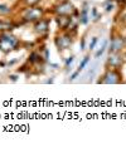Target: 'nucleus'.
Returning a JSON list of instances; mask_svg holds the SVG:
<instances>
[{
    "mask_svg": "<svg viewBox=\"0 0 126 147\" xmlns=\"http://www.w3.org/2000/svg\"><path fill=\"white\" fill-rule=\"evenodd\" d=\"M56 11L58 13V15H69L75 11V9L71 3H63L56 9Z\"/></svg>",
    "mask_w": 126,
    "mask_h": 147,
    "instance_id": "20e7f679",
    "label": "nucleus"
},
{
    "mask_svg": "<svg viewBox=\"0 0 126 147\" xmlns=\"http://www.w3.org/2000/svg\"><path fill=\"white\" fill-rule=\"evenodd\" d=\"M120 82H121V76L116 71H108L104 76V79H102V83H106V84H116V83Z\"/></svg>",
    "mask_w": 126,
    "mask_h": 147,
    "instance_id": "f03ea898",
    "label": "nucleus"
},
{
    "mask_svg": "<svg viewBox=\"0 0 126 147\" xmlns=\"http://www.w3.org/2000/svg\"><path fill=\"white\" fill-rule=\"evenodd\" d=\"M72 43V39L69 38L67 35H63V36H58L57 39H56V44L59 49H67L69 45H71Z\"/></svg>",
    "mask_w": 126,
    "mask_h": 147,
    "instance_id": "39448f33",
    "label": "nucleus"
},
{
    "mask_svg": "<svg viewBox=\"0 0 126 147\" xmlns=\"http://www.w3.org/2000/svg\"><path fill=\"white\" fill-rule=\"evenodd\" d=\"M83 47H85V39H82V42H81V49H83Z\"/></svg>",
    "mask_w": 126,
    "mask_h": 147,
    "instance_id": "6ab92c4d",
    "label": "nucleus"
},
{
    "mask_svg": "<svg viewBox=\"0 0 126 147\" xmlns=\"http://www.w3.org/2000/svg\"><path fill=\"white\" fill-rule=\"evenodd\" d=\"M26 22H35L42 18V10L38 8H29L24 15Z\"/></svg>",
    "mask_w": 126,
    "mask_h": 147,
    "instance_id": "7ed1b4c3",
    "label": "nucleus"
},
{
    "mask_svg": "<svg viewBox=\"0 0 126 147\" xmlns=\"http://www.w3.org/2000/svg\"><path fill=\"white\" fill-rule=\"evenodd\" d=\"M35 32L39 33V34H43V33H47L48 32V22L47 20H43L41 19L37 24H35Z\"/></svg>",
    "mask_w": 126,
    "mask_h": 147,
    "instance_id": "0eeeda50",
    "label": "nucleus"
},
{
    "mask_svg": "<svg viewBox=\"0 0 126 147\" xmlns=\"http://www.w3.org/2000/svg\"><path fill=\"white\" fill-rule=\"evenodd\" d=\"M19 44V40L13 35L9 34H3L0 36V49H1L4 53H8L15 49Z\"/></svg>",
    "mask_w": 126,
    "mask_h": 147,
    "instance_id": "f257e3e1",
    "label": "nucleus"
},
{
    "mask_svg": "<svg viewBox=\"0 0 126 147\" xmlns=\"http://www.w3.org/2000/svg\"><path fill=\"white\" fill-rule=\"evenodd\" d=\"M87 6H85L83 8V10H82V14H81V23L82 24H87V22H88V19H87Z\"/></svg>",
    "mask_w": 126,
    "mask_h": 147,
    "instance_id": "9d476101",
    "label": "nucleus"
},
{
    "mask_svg": "<svg viewBox=\"0 0 126 147\" xmlns=\"http://www.w3.org/2000/svg\"><path fill=\"white\" fill-rule=\"evenodd\" d=\"M88 61H89V57H85V59H83V61H82V63H81V64H79L78 69H77V71H78L79 73H81V71H82V69L85 68V65H86V64H87V63H88Z\"/></svg>",
    "mask_w": 126,
    "mask_h": 147,
    "instance_id": "f8f14e48",
    "label": "nucleus"
},
{
    "mask_svg": "<svg viewBox=\"0 0 126 147\" xmlns=\"http://www.w3.org/2000/svg\"><path fill=\"white\" fill-rule=\"evenodd\" d=\"M122 59L119 55H110V58H108V64H111V67H120Z\"/></svg>",
    "mask_w": 126,
    "mask_h": 147,
    "instance_id": "1a4fd4ad",
    "label": "nucleus"
},
{
    "mask_svg": "<svg viewBox=\"0 0 126 147\" xmlns=\"http://www.w3.org/2000/svg\"><path fill=\"white\" fill-rule=\"evenodd\" d=\"M57 23L61 26V29H67L71 24V18L68 15H58L57 16Z\"/></svg>",
    "mask_w": 126,
    "mask_h": 147,
    "instance_id": "423d86ee",
    "label": "nucleus"
},
{
    "mask_svg": "<svg viewBox=\"0 0 126 147\" xmlns=\"http://www.w3.org/2000/svg\"><path fill=\"white\" fill-rule=\"evenodd\" d=\"M124 42H122L121 38H114L111 42V47H110V53H115L117 51H120Z\"/></svg>",
    "mask_w": 126,
    "mask_h": 147,
    "instance_id": "6e6552de",
    "label": "nucleus"
},
{
    "mask_svg": "<svg viewBox=\"0 0 126 147\" xmlns=\"http://www.w3.org/2000/svg\"><path fill=\"white\" fill-rule=\"evenodd\" d=\"M9 11V8H6L4 5H0V14H4V13H8Z\"/></svg>",
    "mask_w": 126,
    "mask_h": 147,
    "instance_id": "4468645a",
    "label": "nucleus"
},
{
    "mask_svg": "<svg viewBox=\"0 0 126 147\" xmlns=\"http://www.w3.org/2000/svg\"><path fill=\"white\" fill-rule=\"evenodd\" d=\"M10 78H12V81H14V82L16 81V77L15 76H10Z\"/></svg>",
    "mask_w": 126,
    "mask_h": 147,
    "instance_id": "aec40b11",
    "label": "nucleus"
},
{
    "mask_svg": "<svg viewBox=\"0 0 126 147\" xmlns=\"http://www.w3.org/2000/svg\"><path fill=\"white\" fill-rule=\"evenodd\" d=\"M73 59H75L73 57H71V58H69V59H67V62H66V67H68L69 64H71V63L73 62Z\"/></svg>",
    "mask_w": 126,
    "mask_h": 147,
    "instance_id": "a211bd4d",
    "label": "nucleus"
},
{
    "mask_svg": "<svg viewBox=\"0 0 126 147\" xmlns=\"http://www.w3.org/2000/svg\"><path fill=\"white\" fill-rule=\"evenodd\" d=\"M12 23L9 22H0V30H9L12 29Z\"/></svg>",
    "mask_w": 126,
    "mask_h": 147,
    "instance_id": "9b49d317",
    "label": "nucleus"
},
{
    "mask_svg": "<svg viewBox=\"0 0 126 147\" xmlns=\"http://www.w3.org/2000/svg\"><path fill=\"white\" fill-rule=\"evenodd\" d=\"M96 43H97V38H93V39H92V43H91V44H89V49H91V51L95 48Z\"/></svg>",
    "mask_w": 126,
    "mask_h": 147,
    "instance_id": "dca6fc26",
    "label": "nucleus"
},
{
    "mask_svg": "<svg viewBox=\"0 0 126 147\" xmlns=\"http://www.w3.org/2000/svg\"><path fill=\"white\" fill-rule=\"evenodd\" d=\"M106 47H107V42H104V45H102V48L100 49V51H98L97 53H96V58H100V57L104 54V52H105V49H106Z\"/></svg>",
    "mask_w": 126,
    "mask_h": 147,
    "instance_id": "ddd939ff",
    "label": "nucleus"
},
{
    "mask_svg": "<svg viewBox=\"0 0 126 147\" xmlns=\"http://www.w3.org/2000/svg\"><path fill=\"white\" fill-rule=\"evenodd\" d=\"M38 1H39V0H25V3L28 5H35Z\"/></svg>",
    "mask_w": 126,
    "mask_h": 147,
    "instance_id": "2eb2a0df",
    "label": "nucleus"
},
{
    "mask_svg": "<svg viewBox=\"0 0 126 147\" xmlns=\"http://www.w3.org/2000/svg\"><path fill=\"white\" fill-rule=\"evenodd\" d=\"M78 74H79V72H78V71H76V72L73 73V74L71 76V81H73V79L77 78V76H78Z\"/></svg>",
    "mask_w": 126,
    "mask_h": 147,
    "instance_id": "f3484780",
    "label": "nucleus"
}]
</instances>
